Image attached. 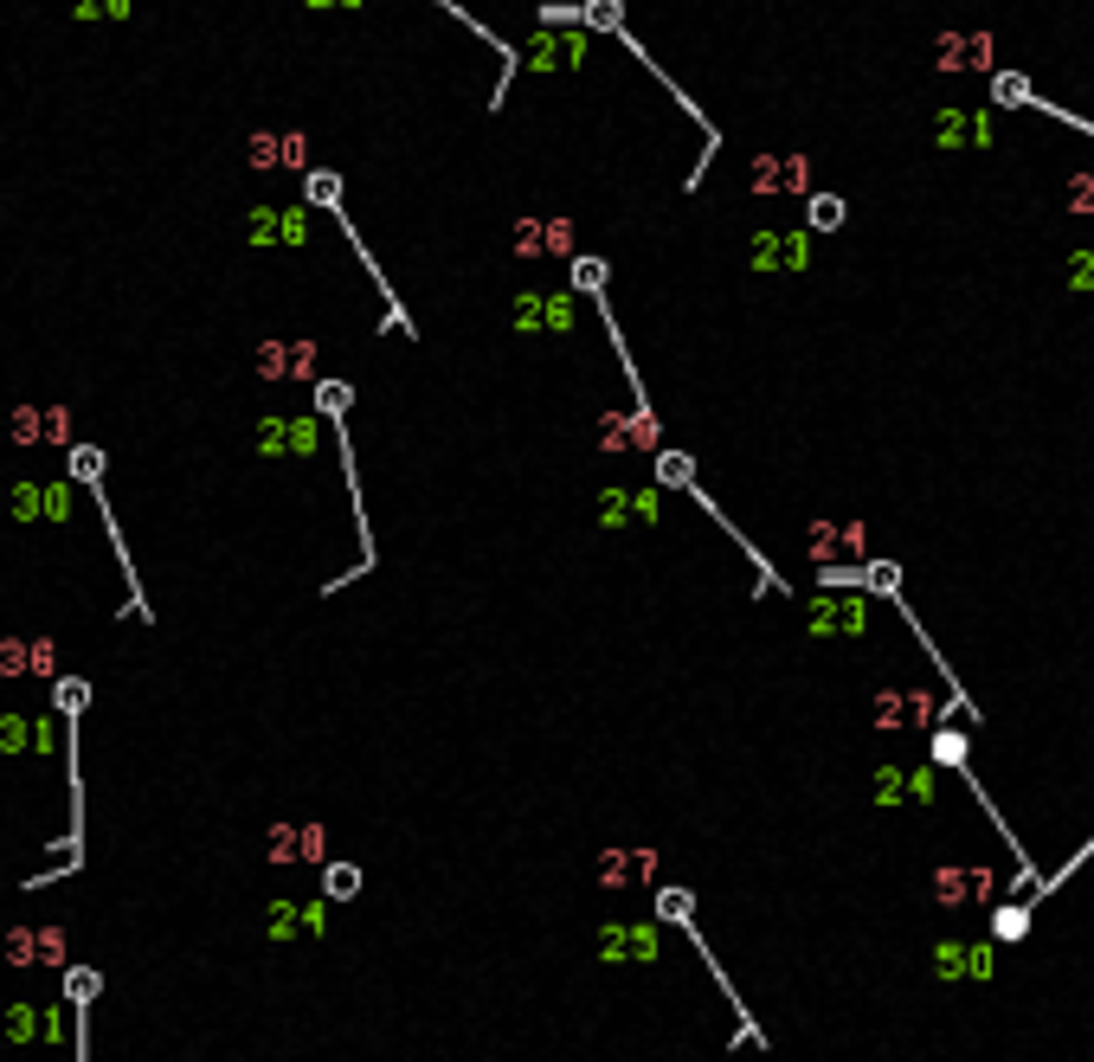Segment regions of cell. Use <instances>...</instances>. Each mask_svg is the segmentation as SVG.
Returning <instances> with one entry per match:
<instances>
[{
  "label": "cell",
  "mask_w": 1094,
  "mask_h": 1062,
  "mask_svg": "<svg viewBox=\"0 0 1094 1062\" xmlns=\"http://www.w3.org/2000/svg\"><path fill=\"white\" fill-rule=\"evenodd\" d=\"M805 548H811V561L825 580L850 567V561H863V522H818V529L805 534Z\"/></svg>",
  "instance_id": "cell-1"
},
{
  "label": "cell",
  "mask_w": 1094,
  "mask_h": 1062,
  "mask_svg": "<svg viewBox=\"0 0 1094 1062\" xmlns=\"http://www.w3.org/2000/svg\"><path fill=\"white\" fill-rule=\"evenodd\" d=\"M998 895V870L985 863H946L934 870V902L941 909H973V902H991Z\"/></svg>",
  "instance_id": "cell-2"
},
{
  "label": "cell",
  "mask_w": 1094,
  "mask_h": 1062,
  "mask_svg": "<svg viewBox=\"0 0 1094 1062\" xmlns=\"http://www.w3.org/2000/svg\"><path fill=\"white\" fill-rule=\"evenodd\" d=\"M941 721V695L934 689H882L875 695V728L902 734V728H934Z\"/></svg>",
  "instance_id": "cell-3"
},
{
  "label": "cell",
  "mask_w": 1094,
  "mask_h": 1062,
  "mask_svg": "<svg viewBox=\"0 0 1094 1062\" xmlns=\"http://www.w3.org/2000/svg\"><path fill=\"white\" fill-rule=\"evenodd\" d=\"M934 979L946 986H966V979H991V947L985 941H934Z\"/></svg>",
  "instance_id": "cell-4"
},
{
  "label": "cell",
  "mask_w": 1094,
  "mask_h": 1062,
  "mask_svg": "<svg viewBox=\"0 0 1094 1062\" xmlns=\"http://www.w3.org/2000/svg\"><path fill=\"white\" fill-rule=\"evenodd\" d=\"M663 953V934L657 927H644V921H605L599 927V959H638V966H650Z\"/></svg>",
  "instance_id": "cell-5"
},
{
  "label": "cell",
  "mask_w": 1094,
  "mask_h": 1062,
  "mask_svg": "<svg viewBox=\"0 0 1094 1062\" xmlns=\"http://www.w3.org/2000/svg\"><path fill=\"white\" fill-rule=\"evenodd\" d=\"M934 798V766H882L875 773V805L902 811V805H927Z\"/></svg>",
  "instance_id": "cell-6"
},
{
  "label": "cell",
  "mask_w": 1094,
  "mask_h": 1062,
  "mask_svg": "<svg viewBox=\"0 0 1094 1062\" xmlns=\"http://www.w3.org/2000/svg\"><path fill=\"white\" fill-rule=\"evenodd\" d=\"M516 252H522V258H566V252H573V220H561V213L522 220V226H516Z\"/></svg>",
  "instance_id": "cell-7"
},
{
  "label": "cell",
  "mask_w": 1094,
  "mask_h": 1062,
  "mask_svg": "<svg viewBox=\"0 0 1094 1062\" xmlns=\"http://www.w3.org/2000/svg\"><path fill=\"white\" fill-rule=\"evenodd\" d=\"M934 142L941 149H991V116L985 110H941L934 116Z\"/></svg>",
  "instance_id": "cell-8"
},
{
  "label": "cell",
  "mask_w": 1094,
  "mask_h": 1062,
  "mask_svg": "<svg viewBox=\"0 0 1094 1062\" xmlns=\"http://www.w3.org/2000/svg\"><path fill=\"white\" fill-rule=\"evenodd\" d=\"M599 445L605 452H650V445H657V418L650 413H605Z\"/></svg>",
  "instance_id": "cell-9"
},
{
  "label": "cell",
  "mask_w": 1094,
  "mask_h": 1062,
  "mask_svg": "<svg viewBox=\"0 0 1094 1062\" xmlns=\"http://www.w3.org/2000/svg\"><path fill=\"white\" fill-rule=\"evenodd\" d=\"M265 857L270 863H316L322 857V825H277L265 837Z\"/></svg>",
  "instance_id": "cell-10"
},
{
  "label": "cell",
  "mask_w": 1094,
  "mask_h": 1062,
  "mask_svg": "<svg viewBox=\"0 0 1094 1062\" xmlns=\"http://www.w3.org/2000/svg\"><path fill=\"white\" fill-rule=\"evenodd\" d=\"M934 65H941V72H985V65H991V39L985 33H941Z\"/></svg>",
  "instance_id": "cell-11"
},
{
  "label": "cell",
  "mask_w": 1094,
  "mask_h": 1062,
  "mask_svg": "<svg viewBox=\"0 0 1094 1062\" xmlns=\"http://www.w3.org/2000/svg\"><path fill=\"white\" fill-rule=\"evenodd\" d=\"M863 625H869L863 599H818V606H811V631H818V638H830V631H837V638H863Z\"/></svg>",
  "instance_id": "cell-12"
},
{
  "label": "cell",
  "mask_w": 1094,
  "mask_h": 1062,
  "mask_svg": "<svg viewBox=\"0 0 1094 1062\" xmlns=\"http://www.w3.org/2000/svg\"><path fill=\"white\" fill-rule=\"evenodd\" d=\"M516 322L522 329H548V336H561V329H573V297H522L516 304Z\"/></svg>",
  "instance_id": "cell-13"
},
{
  "label": "cell",
  "mask_w": 1094,
  "mask_h": 1062,
  "mask_svg": "<svg viewBox=\"0 0 1094 1062\" xmlns=\"http://www.w3.org/2000/svg\"><path fill=\"white\" fill-rule=\"evenodd\" d=\"M747 181H754V193H798V188H805V155H786V161L760 155Z\"/></svg>",
  "instance_id": "cell-14"
},
{
  "label": "cell",
  "mask_w": 1094,
  "mask_h": 1062,
  "mask_svg": "<svg viewBox=\"0 0 1094 1062\" xmlns=\"http://www.w3.org/2000/svg\"><path fill=\"white\" fill-rule=\"evenodd\" d=\"M657 857L650 850H605L599 857V882L605 889H625V882H638V870H650Z\"/></svg>",
  "instance_id": "cell-15"
},
{
  "label": "cell",
  "mask_w": 1094,
  "mask_h": 1062,
  "mask_svg": "<svg viewBox=\"0 0 1094 1062\" xmlns=\"http://www.w3.org/2000/svg\"><path fill=\"white\" fill-rule=\"evenodd\" d=\"M252 161H258V168H297L302 136H258V142H252Z\"/></svg>",
  "instance_id": "cell-16"
},
{
  "label": "cell",
  "mask_w": 1094,
  "mask_h": 1062,
  "mask_svg": "<svg viewBox=\"0 0 1094 1062\" xmlns=\"http://www.w3.org/2000/svg\"><path fill=\"white\" fill-rule=\"evenodd\" d=\"M566 59H580V39H534V52H529V65H541V72H554V65H566Z\"/></svg>",
  "instance_id": "cell-17"
},
{
  "label": "cell",
  "mask_w": 1094,
  "mask_h": 1062,
  "mask_svg": "<svg viewBox=\"0 0 1094 1062\" xmlns=\"http://www.w3.org/2000/svg\"><path fill=\"white\" fill-rule=\"evenodd\" d=\"M966 754H973L966 728H934V760H941V766H966Z\"/></svg>",
  "instance_id": "cell-18"
},
{
  "label": "cell",
  "mask_w": 1094,
  "mask_h": 1062,
  "mask_svg": "<svg viewBox=\"0 0 1094 1062\" xmlns=\"http://www.w3.org/2000/svg\"><path fill=\"white\" fill-rule=\"evenodd\" d=\"M760 265H805V245L798 238H754Z\"/></svg>",
  "instance_id": "cell-19"
},
{
  "label": "cell",
  "mask_w": 1094,
  "mask_h": 1062,
  "mask_svg": "<svg viewBox=\"0 0 1094 1062\" xmlns=\"http://www.w3.org/2000/svg\"><path fill=\"white\" fill-rule=\"evenodd\" d=\"M322 889H329L336 902H348V895H361V870H354V863H329V870H322Z\"/></svg>",
  "instance_id": "cell-20"
},
{
  "label": "cell",
  "mask_w": 1094,
  "mask_h": 1062,
  "mask_svg": "<svg viewBox=\"0 0 1094 1062\" xmlns=\"http://www.w3.org/2000/svg\"><path fill=\"white\" fill-rule=\"evenodd\" d=\"M265 374H309V348H265Z\"/></svg>",
  "instance_id": "cell-21"
},
{
  "label": "cell",
  "mask_w": 1094,
  "mask_h": 1062,
  "mask_svg": "<svg viewBox=\"0 0 1094 1062\" xmlns=\"http://www.w3.org/2000/svg\"><path fill=\"white\" fill-rule=\"evenodd\" d=\"M1023 927H1030V914L1023 909H998L991 914V934H998V941H1023Z\"/></svg>",
  "instance_id": "cell-22"
},
{
  "label": "cell",
  "mask_w": 1094,
  "mask_h": 1062,
  "mask_svg": "<svg viewBox=\"0 0 1094 1062\" xmlns=\"http://www.w3.org/2000/svg\"><path fill=\"white\" fill-rule=\"evenodd\" d=\"M65 998H72V1005H91V998H97V973H91V966L65 973Z\"/></svg>",
  "instance_id": "cell-23"
},
{
  "label": "cell",
  "mask_w": 1094,
  "mask_h": 1062,
  "mask_svg": "<svg viewBox=\"0 0 1094 1062\" xmlns=\"http://www.w3.org/2000/svg\"><path fill=\"white\" fill-rule=\"evenodd\" d=\"M657 477H663V484H677V490H682V484H689L695 470H689V457H682V452H663V457H657Z\"/></svg>",
  "instance_id": "cell-24"
},
{
  "label": "cell",
  "mask_w": 1094,
  "mask_h": 1062,
  "mask_svg": "<svg viewBox=\"0 0 1094 1062\" xmlns=\"http://www.w3.org/2000/svg\"><path fill=\"white\" fill-rule=\"evenodd\" d=\"M1069 200H1075V213H1094V174H1075V181H1069Z\"/></svg>",
  "instance_id": "cell-25"
},
{
  "label": "cell",
  "mask_w": 1094,
  "mask_h": 1062,
  "mask_svg": "<svg viewBox=\"0 0 1094 1062\" xmlns=\"http://www.w3.org/2000/svg\"><path fill=\"white\" fill-rule=\"evenodd\" d=\"M1069 284H1075V290H1094V252H1075V265H1069Z\"/></svg>",
  "instance_id": "cell-26"
},
{
  "label": "cell",
  "mask_w": 1094,
  "mask_h": 1062,
  "mask_svg": "<svg viewBox=\"0 0 1094 1062\" xmlns=\"http://www.w3.org/2000/svg\"><path fill=\"white\" fill-rule=\"evenodd\" d=\"M843 220V200H811V226H837Z\"/></svg>",
  "instance_id": "cell-27"
},
{
  "label": "cell",
  "mask_w": 1094,
  "mask_h": 1062,
  "mask_svg": "<svg viewBox=\"0 0 1094 1062\" xmlns=\"http://www.w3.org/2000/svg\"><path fill=\"white\" fill-rule=\"evenodd\" d=\"M657 909H663V914H677V921H682V914H689V895H682V889H663V902H657Z\"/></svg>",
  "instance_id": "cell-28"
}]
</instances>
